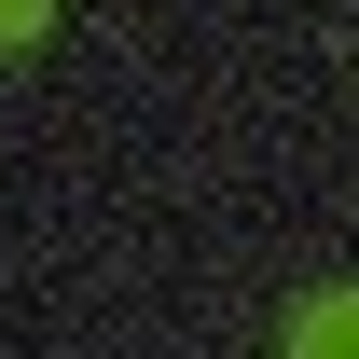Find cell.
<instances>
[{"label":"cell","mask_w":359,"mask_h":359,"mask_svg":"<svg viewBox=\"0 0 359 359\" xmlns=\"http://www.w3.org/2000/svg\"><path fill=\"white\" fill-rule=\"evenodd\" d=\"M304 359H359V304H318L304 318Z\"/></svg>","instance_id":"1"},{"label":"cell","mask_w":359,"mask_h":359,"mask_svg":"<svg viewBox=\"0 0 359 359\" xmlns=\"http://www.w3.org/2000/svg\"><path fill=\"white\" fill-rule=\"evenodd\" d=\"M0 28H42V0H0Z\"/></svg>","instance_id":"2"}]
</instances>
